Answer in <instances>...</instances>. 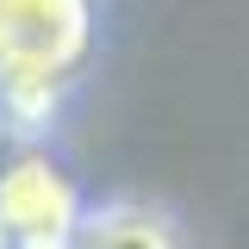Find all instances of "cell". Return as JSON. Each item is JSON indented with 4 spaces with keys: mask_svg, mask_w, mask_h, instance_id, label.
<instances>
[{
    "mask_svg": "<svg viewBox=\"0 0 249 249\" xmlns=\"http://www.w3.org/2000/svg\"><path fill=\"white\" fill-rule=\"evenodd\" d=\"M100 50V0H0V112L37 143Z\"/></svg>",
    "mask_w": 249,
    "mask_h": 249,
    "instance_id": "obj_1",
    "label": "cell"
},
{
    "mask_svg": "<svg viewBox=\"0 0 249 249\" xmlns=\"http://www.w3.org/2000/svg\"><path fill=\"white\" fill-rule=\"evenodd\" d=\"M88 218V199L75 175L44 143H13L0 162V237L19 243H69Z\"/></svg>",
    "mask_w": 249,
    "mask_h": 249,
    "instance_id": "obj_2",
    "label": "cell"
},
{
    "mask_svg": "<svg viewBox=\"0 0 249 249\" xmlns=\"http://www.w3.org/2000/svg\"><path fill=\"white\" fill-rule=\"evenodd\" d=\"M75 249H175V231L150 206L112 199V206H88L81 231H75Z\"/></svg>",
    "mask_w": 249,
    "mask_h": 249,
    "instance_id": "obj_3",
    "label": "cell"
},
{
    "mask_svg": "<svg viewBox=\"0 0 249 249\" xmlns=\"http://www.w3.org/2000/svg\"><path fill=\"white\" fill-rule=\"evenodd\" d=\"M13 156V124H6V112H0V162Z\"/></svg>",
    "mask_w": 249,
    "mask_h": 249,
    "instance_id": "obj_4",
    "label": "cell"
}]
</instances>
